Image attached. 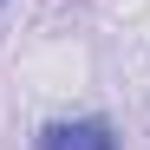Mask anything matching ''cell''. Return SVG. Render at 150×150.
Segmentation results:
<instances>
[{
    "mask_svg": "<svg viewBox=\"0 0 150 150\" xmlns=\"http://www.w3.org/2000/svg\"><path fill=\"white\" fill-rule=\"evenodd\" d=\"M117 124L111 117H52V124H39L33 131V150H117Z\"/></svg>",
    "mask_w": 150,
    "mask_h": 150,
    "instance_id": "1",
    "label": "cell"
}]
</instances>
